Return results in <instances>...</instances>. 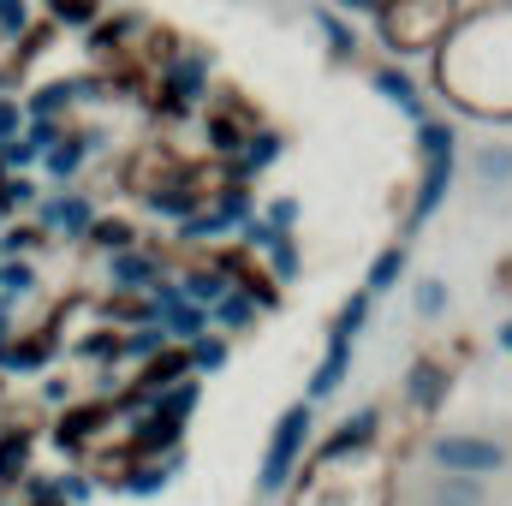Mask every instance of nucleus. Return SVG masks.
Here are the masks:
<instances>
[{"label": "nucleus", "mask_w": 512, "mask_h": 506, "mask_svg": "<svg viewBox=\"0 0 512 506\" xmlns=\"http://www.w3.org/2000/svg\"><path fill=\"white\" fill-rule=\"evenodd\" d=\"M382 429H387V411L382 405H358L352 417H340L328 429V441L316 453H376L382 447Z\"/></svg>", "instance_id": "nucleus-9"}, {"label": "nucleus", "mask_w": 512, "mask_h": 506, "mask_svg": "<svg viewBox=\"0 0 512 506\" xmlns=\"http://www.w3.org/2000/svg\"><path fill=\"white\" fill-rule=\"evenodd\" d=\"M12 340H18V328H12V310L0 304V358H6V346H12Z\"/></svg>", "instance_id": "nucleus-42"}, {"label": "nucleus", "mask_w": 512, "mask_h": 506, "mask_svg": "<svg viewBox=\"0 0 512 506\" xmlns=\"http://www.w3.org/2000/svg\"><path fill=\"white\" fill-rule=\"evenodd\" d=\"M84 245L102 251V256H120L131 245H143V233H137V221H126V215H96V227L84 233Z\"/></svg>", "instance_id": "nucleus-24"}, {"label": "nucleus", "mask_w": 512, "mask_h": 506, "mask_svg": "<svg viewBox=\"0 0 512 506\" xmlns=\"http://www.w3.org/2000/svg\"><path fill=\"white\" fill-rule=\"evenodd\" d=\"M191 352V376H221L227 364H233V340L227 334H203L197 346H185Z\"/></svg>", "instance_id": "nucleus-30"}, {"label": "nucleus", "mask_w": 512, "mask_h": 506, "mask_svg": "<svg viewBox=\"0 0 512 506\" xmlns=\"http://www.w3.org/2000/svg\"><path fill=\"white\" fill-rule=\"evenodd\" d=\"M399 393H405V411H411V417H435V411L453 399V364H447L441 352H417V358L405 364Z\"/></svg>", "instance_id": "nucleus-6"}, {"label": "nucleus", "mask_w": 512, "mask_h": 506, "mask_svg": "<svg viewBox=\"0 0 512 506\" xmlns=\"http://www.w3.org/2000/svg\"><path fill=\"white\" fill-rule=\"evenodd\" d=\"M370 90H376V96H387V102H393V108H399L411 126L429 114V96H423V84H417V78H411L399 60H382V66H370Z\"/></svg>", "instance_id": "nucleus-10"}, {"label": "nucleus", "mask_w": 512, "mask_h": 506, "mask_svg": "<svg viewBox=\"0 0 512 506\" xmlns=\"http://www.w3.org/2000/svg\"><path fill=\"white\" fill-rule=\"evenodd\" d=\"M203 405V376H185L179 387H167V393H155L143 411H161V417H179V423H191V411Z\"/></svg>", "instance_id": "nucleus-29"}, {"label": "nucleus", "mask_w": 512, "mask_h": 506, "mask_svg": "<svg viewBox=\"0 0 512 506\" xmlns=\"http://www.w3.org/2000/svg\"><path fill=\"white\" fill-rule=\"evenodd\" d=\"M143 30H149V18H143V12H114V18H96V24L84 30V36H90L84 48H90L96 60H120V54L137 48L131 36H143Z\"/></svg>", "instance_id": "nucleus-12"}, {"label": "nucleus", "mask_w": 512, "mask_h": 506, "mask_svg": "<svg viewBox=\"0 0 512 506\" xmlns=\"http://www.w3.org/2000/svg\"><path fill=\"white\" fill-rule=\"evenodd\" d=\"M370 316H376V292H352L340 310H334V322H328V340H346V346H358V334L370 328Z\"/></svg>", "instance_id": "nucleus-21"}, {"label": "nucleus", "mask_w": 512, "mask_h": 506, "mask_svg": "<svg viewBox=\"0 0 512 506\" xmlns=\"http://www.w3.org/2000/svg\"><path fill=\"white\" fill-rule=\"evenodd\" d=\"M173 280H179V292H185V298H191L197 310H215V304H221V298L233 292V280H227V274H221V268H215L209 256H197V262H185V268H179Z\"/></svg>", "instance_id": "nucleus-18"}, {"label": "nucleus", "mask_w": 512, "mask_h": 506, "mask_svg": "<svg viewBox=\"0 0 512 506\" xmlns=\"http://www.w3.org/2000/svg\"><path fill=\"white\" fill-rule=\"evenodd\" d=\"M18 131H24V102L0 96V143H6V137H18Z\"/></svg>", "instance_id": "nucleus-39"}, {"label": "nucleus", "mask_w": 512, "mask_h": 506, "mask_svg": "<svg viewBox=\"0 0 512 506\" xmlns=\"http://www.w3.org/2000/svg\"><path fill=\"white\" fill-rule=\"evenodd\" d=\"M30 453H36V435L30 429H0V483H24L30 477Z\"/></svg>", "instance_id": "nucleus-26"}, {"label": "nucleus", "mask_w": 512, "mask_h": 506, "mask_svg": "<svg viewBox=\"0 0 512 506\" xmlns=\"http://www.w3.org/2000/svg\"><path fill=\"white\" fill-rule=\"evenodd\" d=\"M54 489H60V501H66V506H84L90 495H96V477H84V471H66Z\"/></svg>", "instance_id": "nucleus-38"}, {"label": "nucleus", "mask_w": 512, "mask_h": 506, "mask_svg": "<svg viewBox=\"0 0 512 506\" xmlns=\"http://www.w3.org/2000/svg\"><path fill=\"white\" fill-rule=\"evenodd\" d=\"M429 465L441 471V477H501L512 465V447L507 441H495V435H483V429H447V435H435L429 447Z\"/></svg>", "instance_id": "nucleus-4"}, {"label": "nucleus", "mask_w": 512, "mask_h": 506, "mask_svg": "<svg viewBox=\"0 0 512 506\" xmlns=\"http://www.w3.org/2000/svg\"><path fill=\"white\" fill-rule=\"evenodd\" d=\"M256 215H262V221H268L274 233H298V215H304V209H298V197H286V191H274V197H268V203H262Z\"/></svg>", "instance_id": "nucleus-35"}, {"label": "nucleus", "mask_w": 512, "mask_h": 506, "mask_svg": "<svg viewBox=\"0 0 512 506\" xmlns=\"http://www.w3.org/2000/svg\"><path fill=\"white\" fill-rule=\"evenodd\" d=\"M262 262H268V274L280 280V286H292L298 274H304V251H298V233H274L268 245H262Z\"/></svg>", "instance_id": "nucleus-27"}, {"label": "nucleus", "mask_w": 512, "mask_h": 506, "mask_svg": "<svg viewBox=\"0 0 512 506\" xmlns=\"http://www.w3.org/2000/svg\"><path fill=\"white\" fill-rule=\"evenodd\" d=\"M447 304H453V292H447V280H435V274H423V280L411 286V310H417V322H441V316H447Z\"/></svg>", "instance_id": "nucleus-31"}, {"label": "nucleus", "mask_w": 512, "mask_h": 506, "mask_svg": "<svg viewBox=\"0 0 512 506\" xmlns=\"http://www.w3.org/2000/svg\"><path fill=\"white\" fill-rule=\"evenodd\" d=\"M42 245H48V233H42L36 221H6V227H0V256H6V262H18V256H36Z\"/></svg>", "instance_id": "nucleus-32"}, {"label": "nucleus", "mask_w": 512, "mask_h": 506, "mask_svg": "<svg viewBox=\"0 0 512 506\" xmlns=\"http://www.w3.org/2000/svg\"><path fill=\"white\" fill-rule=\"evenodd\" d=\"M0 501H6V483H0Z\"/></svg>", "instance_id": "nucleus-46"}, {"label": "nucleus", "mask_w": 512, "mask_h": 506, "mask_svg": "<svg viewBox=\"0 0 512 506\" xmlns=\"http://www.w3.org/2000/svg\"><path fill=\"white\" fill-rule=\"evenodd\" d=\"M54 352H60V334H54V328H30V334H18V340L6 346L0 370H6V376H36V370L54 364Z\"/></svg>", "instance_id": "nucleus-15"}, {"label": "nucleus", "mask_w": 512, "mask_h": 506, "mask_svg": "<svg viewBox=\"0 0 512 506\" xmlns=\"http://www.w3.org/2000/svg\"><path fill=\"white\" fill-rule=\"evenodd\" d=\"M405 268H411V251H405L399 239H393V245H382V251L370 256V268H364V292H376V298H382V292H393V286L405 280Z\"/></svg>", "instance_id": "nucleus-23"}, {"label": "nucleus", "mask_w": 512, "mask_h": 506, "mask_svg": "<svg viewBox=\"0 0 512 506\" xmlns=\"http://www.w3.org/2000/svg\"><path fill=\"white\" fill-rule=\"evenodd\" d=\"M42 399H48V405H72V381L48 376V381H42Z\"/></svg>", "instance_id": "nucleus-41"}, {"label": "nucleus", "mask_w": 512, "mask_h": 506, "mask_svg": "<svg viewBox=\"0 0 512 506\" xmlns=\"http://www.w3.org/2000/svg\"><path fill=\"white\" fill-rule=\"evenodd\" d=\"M102 18V0H48V24L54 30H90Z\"/></svg>", "instance_id": "nucleus-33"}, {"label": "nucleus", "mask_w": 512, "mask_h": 506, "mask_svg": "<svg viewBox=\"0 0 512 506\" xmlns=\"http://www.w3.org/2000/svg\"><path fill=\"white\" fill-rule=\"evenodd\" d=\"M24 506H66V501H24Z\"/></svg>", "instance_id": "nucleus-44"}, {"label": "nucleus", "mask_w": 512, "mask_h": 506, "mask_svg": "<svg viewBox=\"0 0 512 506\" xmlns=\"http://www.w3.org/2000/svg\"><path fill=\"white\" fill-rule=\"evenodd\" d=\"M459 18H465L459 0H382L376 30H382V48L393 60H417V54H435Z\"/></svg>", "instance_id": "nucleus-2"}, {"label": "nucleus", "mask_w": 512, "mask_h": 506, "mask_svg": "<svg viewBox=\"0 0 512 506\" xmlns=\"http://www.w3.org/2000/svg\"><path fill=\"white\" fill-rule=\"evenodd\" d=\"M310 30L322 36V54L334 60V66H358V54H364V42H358V30L346 24V12H334V6H310Z\"/></svg>", "instance_id": "nucleus-11"}, {"label": "nucleus", "mask_w": 512, "mask_h": 506, "mask_svg": "<svg viewBox=\"0 0 512 506\" xmlns=\"http://www.w3.org/2000/svg\"><path fill=\"white\" fill-rule=\"evenodd\" d=\"M36 161H42V143H30V137H24V131H18V137H6V143H0V167H6V173H30V167H36Z\"/></svg>", "instance_id": "nucleus-36"}, {"label": "nucleus", "mask_w": 512, "mask_h": 506, "mask_svg": "<svg viewBox=\"0 0 512 506\" xmlns=\"http://www.w3.org/2000/svg\"><path fill=\"white\" fill-rule=\"evenodd\" d=\"M352 352H358V346H346V340H328V346H322L316 370H310V381H304V405H322V399H334V393L346 387V376H352Z\"/></svg>", "instance_id": "nucleus-13"}, {"label": "nucleus", "mask_w": 512, "mask_h": 506, "mask_svg": "<svg viewBox=\"0 0 512 506\" xmlns=\"http://www.w3.org/2000/svg\"><path fill=\"white\" fill-rule=\"evenodd\" d=\"M36 292V262L18 256V262H0V298H30Z\"/></svg>", "instance_id": "nucleus-34"}, {"label": "nucleus", "mask_w": 512, "mask_h": 506, "mask_svg": "<svg viewBox=\"0 0 512 506\" xmlns=\"http://www.w3.org/2000/svg\"><path fill=\"white\" fill-rule=\"evenodd\" d=\"M280 155H286V131L256 126L251 137H245V149H239V155L227 161V173H233V179H245V185H256V179H262V173H268V167H274Z\"/></svg>", "instance_id": "nucleus-14"}, {"label": "nucleus", "mask_w": 512, "mask_h": 506, "mask_svg": "<svg viewBox=\"0 0 512 506\" xmlns=\"http://www.w3.org/2000/svg\"><path fill=\"white\" fill-rule=\"evenodd\" d=\"M495 346H501V352H507V358H512V316H507V322H501V328H495Z\"/></svg>", "instance_id": "nucleus-43"}, {"label": "nucleus", "mask_w": 512, "mask_h": 506, "mask_svg": "<svg viewBox=\"0 0 512 506\" xmlns=\"http://www.w3.org/2000/svg\"><path fill=\"white\" fill-rule=\"evenodd\" d=\"M429 506H489V483L483 477H435Z\"/></svg>", "instance_id": "nucleus-28"}, {"label": "nucleus", "mask_w": 512, "mask_h": 506, "mask_svg": "<svg viewBox=\"0 0 512 506\" xmlns=\"http://www.w3.org/2000/svg\"><path fill=\"white\" fill-rule=\"evenodd\" d=\"M120 417H131L120 399H72L60 417H54V447L60 453H90L102 441V429H114Z\"/></svg>", "instance_id": "nucleus-5"}, {"label": "nucleus", "mask_w": 512, "mask_h": 506, "mask_svg": "<svg viewBox=\"0 0 512 506\" xmlns=\"http://www.w3.org/2000/svg\"><path fill=\"white\" fill-rule=\"evenodd\" d=\"M185 465V453L179 459H137V465H126V477H120V489H126L131 501H155L167 483H173V471Z\"/></svg>", "instance_id": "nucleus-19"}, {"label": "nucleus", "mask_w": 512, "mask_h": 506, "mask_svg": "<svg viewBox=\"0 0 512 506\" xmlns=\"http://www.w3.org/2000/svg\"><path fill=\"white\" fill-rule=\"evenodd\" d=\"M316 435V405H286L268 429V447H262V465H256V501H280L292 483H298V459Z\"/></svg>", "instance_id": "nucleus-3"}, {"label": "nucleus", "mask_w": 512, "mask_h": 506, "mask_svg": "<svg viewBox=\"0 0 512 506\" xmlns=\"http://www.w3.org/2000/svg\"><path fill=\"white\" fill-rule=\"evenodd\" d=\"M102 149V131H72L66 126V137L42 155V167H48V179H60V185H72L78 173H84V161Z\"/></svg>", "instance_id": "nucleus-16"}, {"label": "nucleus", "mask_w": 512, "mask_h": 506, "mask_svg": "<svg viewBox=\"0 0 512 506\" xmlns=\"http://www.w3.org/2000/svg\"><path fill=\"white\" fill-rule=\"evenodd\" d=\"M256 322H262V304H256L251 292H239V286H233V292L209 310V328H221L227 340H233V334H251Z\"/></svg>", "instance_id": "nucleus-20"}, {"label": "nucleus", "mask_w": 512, "mask_h": 506, "mask_svg": "<svg viewBox=\"0 0 512 506\" xmlns=\"http://www.w3.org/2000/svg\"><path fill=\"white\" fill-rule=\"evenodd\" d=\"M30 24H36L30 0H0V36H6V42H18V36H24Z\"/></svg>", "instance_id": "nucleus-37"}, {"label": "nucleus", "mask_w": 512, "mask_h": 506, "mask_svg": "<svg viewBox=\"0 0 512 506\" xmlns=\"http://www.w3.org/2000/svg\"><path fill=\"white\" fill-rule=\"evenodd\" d=\"M471 179H477L483 191H507L512 185V143H483V149H471Z\"/></svg>", "instance_id": "nucleus-22"}, {"label": "nucleus", "mask_w": 512, "mask_h": 506, "mask_svg": "<svg viewBox=\"0 0 512 506\" xmlns=\"http://www.w3.org/2000/svg\"><path fill=\"white\" fill-rule=\"evenodd\" d=\"M429 60H435V96H447L453 114L512 120V0L465 12Z\"/></svg>", "instance_id": "nucleus-1"}, {"label": "nucleus", "mask_w": 512, "mask_h": 506, "mask_svg": "<svg viewBox=\"0 0 512 506\" xmlns=\"http://www.w3.org/2000/svg\"><path fill=\"white\" fill-rule=\"evenodd\" d=\"M0 221H12V215H6V209H0Z\"/></svg>", "instance_id": "nucleus-45"}, {"label": "nucleus", "mask_w": 512, "mask_h": 506, "mask_svg": "<svg viewBox=\"0 0 512 506\" xmlns=\"http://www.w3.org/2000/svg\"><path fill=\"white\" fill-rule=\"evenodd\" d=\"M36 227H42L48 239L84 245V233L96 227V197H90V191H54V197L36 203Z\"/></svg>", "instance_id": "nucleus-7"}, {"label": "nucleus", "mask_w": 512, "mask_h": 506, "mask_svg": "<svg viewBox=\"0 0 512 506\" xmlns=\"http://www.w3.org/2000/svg\"><path fill=\"white\" fill-rule=\"evenodd\" d=\"M185 376H191V352H185V346H167L161 358H149V364L137 370V381H131V393H137V399L149 405L155 393H167V387H179Z\"/></svg>", "instance_id": "nucleus-17"}, {"label": "nucleus", "mask_w": 512, "mask_h": 506, "mask_svg": "<svg viewBox=\"0 0 512 506\" xmlns=\"http://www.w3.org/2000/svg\"><path fill=\"white\" fill-rule=\"evenodd\" d=\"M167 274H173L167 256L149 251V245H131V251L108 256V286H114V292H137V298H149V286L167 280Z\"/></svg>", "instance_id": "nucleus-8"}, {"label": "nucleus", "mask_w": 512, "mask_h": 506, "mask_svg": "<svg viewBox=\"0 0 512 506\" xmlns=\"http://www.w3.org/2000/svg\"><path fill=\"white\" fill-rule=\"evenodd\" d=\"M322 6H334V12H352V18H376V12H382V0H322Z\"/></svg>", "instance_id": "nucleus-40"}, {"label": "nucleus", "mask_w": 512, "mask_h": 506, "mask_svg": "<svg viewBox=\"0 0 512 506\" xmlns=\"http://www.w3.org/2000/svg\"><path fill=\"white\" fill-rule=\"evenodd\" d=\"M173 340H167V328L161 322H143V328H120V364H149V358H161Z\"/></svg>", "instance_id": "nucleus-25"}]
</instances>
